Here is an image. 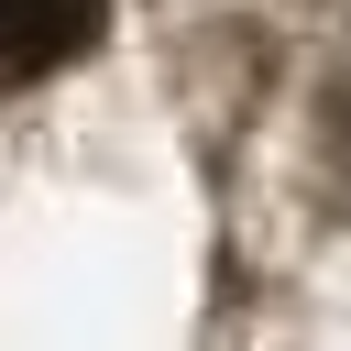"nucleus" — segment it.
Listing matches in <instances>:
<instances>
[{"label":"nucleus","mask_w":351,"mask_h":351,"mask_svg":"<svg viewBox=\"0 0 351 351\" xmlns=\"http://www.w3.org/2000/svg\"><path fill=\"white\" fill-rule=\"evenodd\" d=\"M110 0H0V77H55L99 44Z\"/></svg>","instance_id":"f257e3e1"},{"label":"nucleus","mask_w":351,"mask_h":351,"mask_svg":"<svg viewBox=\"0 0 351 351\" xmlns=\"http://www.w3.org/2000/svg\"><path fill=\"white\" fill-rule=\"evenodd\" d=\"M340 154H351V77H340Z\"/></svg>","instance_id":"f03ea898"}]
</instances>
